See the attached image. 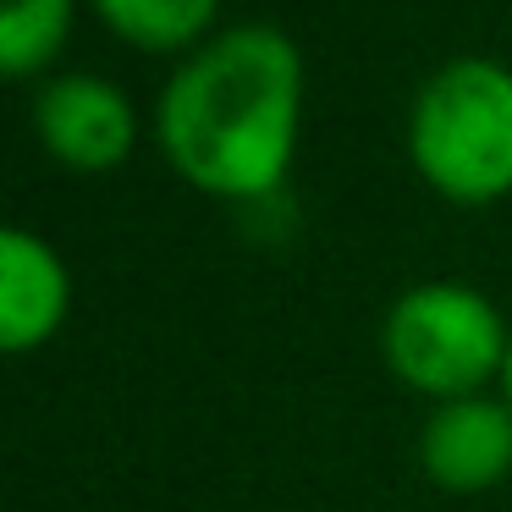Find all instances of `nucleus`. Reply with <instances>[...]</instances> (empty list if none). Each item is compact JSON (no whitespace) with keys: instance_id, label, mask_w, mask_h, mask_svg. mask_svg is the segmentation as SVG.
<instances>
[{"instance_id":"f257e3e1","label":"nucleus","mask_w":512,"mask_h":512,"mask_svg":"<svg viewBox=\"0 0 512 512\" xmlns=\"http://www.w3.org/2000/svg\"><path fill=\"white\" fill-rule=\"evenodd\" d=\"M303 127V56L281 28L237 23L177 61L155 94V144L188 188L270 204Z\"/></svg>"},{"instance_id":"f03ea898","label":"nucleus","mask_w":512,"mask_h":512,"mask_svg":"<svg viewBox=\"0 0 512 512\" xmlns=\"http://www.w3.org/2000/svg\"><path fill=\"white\" fill-rule=\"evenodd\" d=\"M408 160L446 204L512 199V67L490 56L441 61L408 105Z\"/></svg>"},{"instance_id":"7ed1b4c3","label":"nucleus","mask_w":512,"mask_h":512,"mask_svg":"<svg viewBox=\"0 0 512 512\" xmlns=\"http://www.w3.org/2000/svg\"><path fill=\"white\" fill-rule=\"evenodd\" d=\"M512 320L474 281H413L380 314V364L413 397L452 402L501 386Z\"/></svg>"},{"instance_id":"20e7f679","label":"nucleus","mask_w":512,"mask_h":512,"mask_svg":"<svg viewBox=\"0 0 512 512\" xmlns=\"http://www.w3.org/2000/svg\"><path fill=\"white\" fill-rule=\"evenodd\" d=\"M34 138L78 177L116 171L138 144V111L122 83L100 72H61L34 94Z\"/></svg>"},{"instance_id":"39448f33","label":"nucleus","mask_w":512,"mask_h":512,"mask_svg":"<svg viewBox=\"0 0 512 512\" xmlns=\"http://www.w3.org/2000/svg\"><path fill=\"white\" fill-rule=\"evenodd\" d=\"M419 474L446 496H485L512 479V408L501 391L435 402L419 424Z\"/></svg>"},{"instance_id":"423d86ee","label":"nucleus","mask_w":512,"mask_h":512,"mask_svg":"<svg viewBox=\"0 0 512 512\" xmlns=\"http://www.w3.org/2000/svg\"><path fill=\"white\" fill-rule=\"evenodd\" d=\"M72 314V270L28 226L0 232V347L12 358L39 353L67 331Z\"/></svg>"},{"instance_id":"0eeeda50","label":"nucleus","mask_w":512,"mask_h":512,"mask_svg":"<svg viewBox=\"0 0 512 512\" xmlns=\"http://www.w3.org/2000/svg\"><path fill=\"white\" fill-rule=\"evenodd\" d=\"M122 45L149 56H188L215 34L221 0H89Z\"/></svg>"},{"instance_id":"6e6552de","label":"nucleus","mask_w":512,"mask_h":512,"mask_svg":"<svg viewBox=\"0 0 512 512\" xmlns=\"http://www.w3.org/2000/svg\"><path fill=\"white\" fill-rule=\"evenodd\" d=\"M72 28V0H0V72L34 78L61 56Z\"/></svg>"},{"instance_id":"1a4fd4ad","label":"nucleus","mask_w":512,"mask_h":512,"mask_svg":"<svg viewBox=\"0 0 512 512\" xmlns=\"http://www.w3.org/2000/svg\"><path fill=\"white\" fill-rule=\"evenodd\" d=\"M496 391L507 397V408H512V347H507V369H501V386Z\"/></svg>"}]
</instances>
